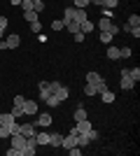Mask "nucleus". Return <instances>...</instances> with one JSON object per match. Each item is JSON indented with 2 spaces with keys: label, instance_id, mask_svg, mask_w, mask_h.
<instances>
[{
  "label": "nucleus",
  "instance_id": "obj_27",
  "mask_svg": "<svg viewBox=\"0 0 140 156\" xmlns=\"http://www.w3.org/2000/svg\"><path fill=\"white\" fill-rule=\"evenodd\" d=\"M103 7H107V9H117L119 7V0H105V5Z\"/></svg>",
  "mask_w": 140,
  "mask_h": 156
},
{
  "label": "nucleus",
  "instance_id": "obj_4",
  "mask_svg": "<svg viewBox=\"0 0 140 156\" xmlns=\"http://www.w3.org/2000/svg\"><path fill=\"white\" fill-rule=\"evenodd\" d=\"M119 75H121V82H119V84H121V89H124V91H131V89L135 86V82H133L131 77H128V68H124V70H121Z\"/></svg>",
  "mask_w": 140,
  "mask_h": 156
},
{
  "label": "nucleus",
  "instance_id": "obj_15",
  "mask_svg": "<svg viewBox=\"0 0 140 156\" xmlns=\"http://www.w3.org/2000/svg\"><path fill=\"white\" fill-rule=\"evenodd\" d=\"M100 98H103V103H107V105H110V103H114V98H117V96H114V91L105 89V91L100 93Z\"/></svg>",
  "mask_w": 140,
  "mask_h": 156
},
{
  "label": "nucleus",
  "instance_id": "obj_11",
  "mask_svg": "<svg viewBox=\"0 0 140 156\" xmlns=\"http://www.w3.org/2000/svg\"><path fill=\"white\" fill-rule=\"evenodd\" d=\"M54 96H56V98H59V100H61V103H63V100H68V96H70V89L61 84V86H59V91L54 93Z\"/></svg>",
  "mask_w": 140,
  "mask_h": 156
},
{
  "label": "nucleus",
  "instance_id": "obj_8",
  "mask_svg": "<svg viewBox=\"0 0 140 156\" xmlns=\"http://www.w3.org/2000/svg\"><path fill=\"white\" fill-rule=\"evenodd\" d=\"M14 121H16V119L12 117V112H2V114H0V126H12Z\"/></svg>",
  "mask_w": 140,
  "mask_h": 156
},
{
  "label": "nucleus",
  "instance_id": "obj_2",
  "mask_svg": "<svg viewBox=\"0 0 140 156\" xmlns=\"http://www.w3.org/2000/svg\"><path fill=\"white\" fill-rule=\"evenodd\" d=\"M19 44H21V37L16 33H12V35H7V37L0 40V49H16Z\"/></svg>",
  "mask_w": 140,
  "mask_h": 156
},
{
  "label": "nucleus",
  "instance_id": "obj_34",
  "mask_svg": "<svg viewBox=\"0 0 140 156\" xmlns=\"http://www.w3.org/2000/svg\"><path fill=\"white\" fill-rule=\"evenodd\" d=\"M87 5H91L89 0H75V7H84V9H87Z\"/></svg>",
  "mask_w": 140,
  "mask_h": 156
},
{
  "label": "nucleus",
  "instance_id": "obj_38",
  "mask_svg": "<svg viewBox=\"0 0 140 156\" xmlns=\"http://www.w3.org/2000/svg\"><path fill=\"white\" fill-rule=\"evenodd\" d=\"M89 2H93L96 7H103V5H105V0H89Z\"/></svg>",
  "mask_w": 140,
  "mask_h": 156
},
{
  "label": "nucleus",
  "instance_id": "obj_16",
  "mask_svg": "<svg viewBox=\"0 0 140 156\" xmlns=\"http://www.w3.org/2000/svg\"><path fill=\"white\" fill-rule=\"evenodd\" d=\"M80 30L84 33V35H87V33H91V30H93V21L84 19V21H82V23H80Z\"/></svg>",
  "mask_w": 140,
  "mask_h": 156
},
{
  "label": "nucleus",
  "instance_id": "obj_29",
  "mask_svg": "<svg viewBox=\"0 0 140 156\" xmlns=\"http://www.w3.org/2000/svg\"><path fill=\"white\" fill-rule=\"evenodd\" d=\"M12 117H14V119H21V117H23V110L14 105V107H12Z\"/></svg>",
  "mask_w": 140,
  "mask_h": 156
},
{
  "label": "nucleus",
  "instance_id": "obj_22",
  "mask_svg": "<svg viewBox=\"0 0 140 156\" xmlns=\"http://www.w3.org/2000/svg\"><path fill=\"white\" fill-rule=\"evenodd\" d=\"M98 40H100V42H103V44H110V42H112V35H110V33H105V30H100Z\"/></svg>",
  "mask_w": 140,
  "mask_h": 156
},
{
  "label": "nucleus",
  "instance_id": "obj_36",
  "mask_svg": "<svg viewBox=\"0 0 140 156\" xmlns=\"http://www.w3.org/2000/svg\"><path fill=\"white\" fill-rule=\"evenodd\" d=\"M23 100H26L23 96H14V105H16V107H21V105H23Z\"/></svg>",
  "mask_w": 140,
  "mask_h": 156
},
{
  "label": "nucleus",
  "instance_id": "obj_24",
  "mask_svg": "<svg viewBox=\"0 0 140 156\" xmlns=\"http://www.w3.org/2000/svg\"><path fill=\"white\" fill-rule=\"evenodd\" d=\"M12 135V126H0V137L5 140V137Z\"/></svg>",
  "mask_w": 140,
  "mask_h": 156
},
{
  "label": "nucleus",
  "instance_id": "obj_40",
  "mask_svg": "<svg viewBox=\"0 0 140 156\" xmlns=\"http://www.w3.org/2000/svg\"><path fill=\"white\" fill-rule=\"evenodd\" d=\"M5 37V28H0V40Z\"/></svg>",
  "mask_w": 140,
  "mask_h": 156
},
{
  "label": "nucleus",
  "instance_id": "obj_13",
  "mask_svg": "<svg viewBox=\"0 0 140 156\" xmlns=\"http://www.w3.org/2000/svg\"><path fill=\"white\" fill-rule=\"evenodd\" d=\"M63 28H68V30L73 33H80V23H77V21H68V19H63Z\"/></svg>",
  "mask_w": 140,
  "mask_h": 156
},
{
  "label": "nucleus",
  "instance_id": "obj_14",
  "mask_svg": "<svg viewBox=\"0 0 140 156\" xmlns=\"http://www.w3.org/2000/svg\"><path fill=\"white\" fill-rule=\"evenodd\" d=\"M61 142H63V135H61V133H49V144H52V147H61Z\"/></svg>",
  "mask_w": 140,
  "mask_h": 156
},
{
  "label": "nucleus",
  "instance_id": "obj_17",
  "mask_svg": "<svg viewBox=\"0 0 140 156\" xmlns=\"http://www.w3.org/2000/svg\"><path fill=\"white\" fill-rule=\"evenodd\" d=\"M126 26H128V28H138V26H140V16H138V14H131V16H128V21H126Z\"/></svg>",
  "mask_w": 140,
  "mask_h": 156
},
{
  "label": "nucleus",
  "instance_id": "obj_28",
  "mask_svg": "<svg viewBox=\"0 0 140 156\" xmlns=\"http://www.w3.org/2000/svg\"><path fill=\"white\" fill-rule=\"evenodd\" d=\"M52 30H63V19H56V21H52Z\"/></svg>",
  "mask_w": 140,
  "mask_h": 156
},
{
  "label": "nucleus",
  "instance_id": "obj_19",
  "mask_svg": "<svg viewBox=\"0 0 140 156\" xmlns=\"http://www.w3.org/2000/svg\"><path fill=\"white\" fill-rule=\"evenodd\" d=\"M38 16H40V14L33 12V9H26V12H23V19H26L28 23H31V21H38Z\"/></svg>",
  "mask_w": 140,
  "mask_h": 156
},
{
  "label": "nucleus",
  "instance_id": "obj_7",
  "mask_svg": "<svg viewBox=\"0 0 140 156\" xmlns=\"http://www.w3.org/2000/svg\"><path fill=\"white\" fill-rule=\"evenodd\" d=\"M19 133H21V135H26V137H35L38 130H35L33 124H19Z\"/></svg>",
  "mask_w": 140,
  "mask_h": 156
},
{
  "label": "nucleus",
  "instance_id": "obj_6",
  "mask_svg": "<svg viewBox=\"0 0 140 156\" xmlns=\"http://www.w3.org/2000/svg\"><path fill=\"white\" fill-rule=\"evenodd\" d=\"M52 114L49 112H38V126H42V128H47V126H52Z\"/></svg>",
  "mask_w": 140,
  "mask_h": 156
},
{
  "label": "nucleus",
  "instance_id": "obj_20",
  "mask_svg": "<svg viewBox=\"0 0 140 156\" xmlns=\"http://www.w3.org/2000/svg\"><path fill=\"white\" fill-rule=\"evenodd\" d=\"M45 105H47V107H59V105H61V100H59V98H56V96L52 93V96H49V98L45 100Z\"/></svg>",
  "mask_w": 140,
  "mask_h": 156
},
{
  "label": "nucleus",
  "instance_id": "obj_21",
  "mask_svg": "<svg viewBox=\"0 0 140 156\" xmlns=\"http://www.w3.org/2000/svg\"><path fill=\"white\" fill-rule=\"evenodd\" d=\"M128 77L133 79L135 84H138V82H140V68H138V65H135V68H131V70H128Z\"/></svg>",
  "mask_w": 140,
  "mask_h": 156
},
{
  "label": "nucleus",
  "instance_id": "obj_18",
  "mask_svg": "<svg viewBox=\"0 0 140 156\" xmlns=\"http://www.w3.org/2000/svg\"><path fill=\"white\" fill-rule=\"evenodd\" d=\"M107 58H112V61H117L119 58V47H107Z\"/></svg>",
  "mask_w": 140,
  "mask_h": 156
},
{
  "label": "nucleus",
  "instance_id": "obj_1",
  "mask_svg": "<svg viewBox=\"0 0 140 156\" xmlns=\"http://www.w3.org/2000/svg\"><path fill=\"white\" fill-rule=\"evenodd\" d=\"M63 16H66L68 21H77V23H82L84 19H89V16H87V9H84V7H66Z\"/></svg>",
  "mask_w": 140,
  "mask_h": 156
},
{
  "label": "nucleus",
  "instance_id": "obj_25",
  "mask_svg": "<svg viewBox=\"0 0 140 156\" xmlns=\"http://www.w3.org/2000/svg\"><path fill=\"white\" fill-rule=\"evenodd\" d=\"M31 30H33L35 35H38V33H42V23H40V19H38V21H31Z\"/></svg>",
  "mask_w": 140,
  "mask_h": 156
},
{
  "label": "nucleus",
  "instance_id": "obj_30",
  "mask_svg": "<svg viewBox=\"0 0 140 156\" xmlns=\"http://www.w3.org/2000/svg\"><path fill=\"white\" fill-rule=\"evenodd\" d=\"M84 37H87V35H84V33H75V35H73V40H75V42H77V44H82V42H84Z\"/></svg>",
  "mask_w": 140,
  "mask_h": 156
},
{
  "label": "nucleus",
  "instance_id": "obj_3",
  "mask_svg": "<svg viewBox=\"0 0 140 156\" xmlns=\"http://www.w3.org/2000/svg\"><path fill=\"white\" fill-rule=\"evenodd\" d=\"M38 151V142H35V137H28L26 140V147L19 149V156H33Z\"/></svg>",
  "mask_w": 140,
  "mask_h": 156
},
{
  "label": "nucleus",
  "instance_id": "obj_9",
  "mask_svg": "<svg viewBox=\"0 0 140 156\" xmlns=\"http://www.w3.org/2000/svg\"><path fill=\"white\" fill-rule=\"evenodd\" d=\"M73 117H75V121H82V119H89V117H87V110H84V105H77V107H75Z\"/></svg>",
  "mask_w": 140,
  "mask_h": 156
},
{
  "label": "nucleus",
  "instance_id": "obj_12",
  "mask_svg": "<svg viewBox=\"0 0 140 156\" xmlns=\"http://www.w3.org/2000/svg\"><path fill=\"white\" fill-rule=\"evenodd\" d=\"M35 142H38V147L49 144V133H35Z\"/></svg>",
  "mask_w": 140,
  "mask_h": 156
},
{
  "label": "nucleus",
  "instance_id": "obj_37",
  "mask_svg": "<svg viewBox=\"0 0 140 156\" xmlns=\"http://www.w3.org/2000/svg\"><path fill=\"white\" fill-rule=\"evenodd\" d=\"M5 154H7V156H19V149H14V147H12V149H7Z\"/></svg>",
  "mask_w": 140,
  "mask_h": 156
},
{
  "label": "nucleus",
  "instance_id": "obj_35",
  "mask_svg": "<svg viewBox=\"0 0 140 156\" xmlns=\"http://www.w3.org/2000/svg\"><path fill=\"white\" fill-rule=\"evenodd\" d=\"M87 135H89V140H91V142H93V140H98V130H89V133H87Z\"/></svg>",
  "mask_w": 140,
  "mask_h": 156
},
{
  "label": "nucleus",
  "instance_id": "obj_26",
  "mask_svg": "<svg viewBox=\"0 0 140 156\" xmlns=\"http://www.w3.org/2000/svg\"><path fill=\"white\" fill-rule=\"evenodd\" d=\"M131 56V47H119V58H128Z\"/></svg>",
  "mask_w": 140,
  "mask_h": 156
},
{
  "label": "nucleus",
  "instance_id": "obj_31",
  "mask_svg": "<svg viewBox=\"0 0 140 156\" xmlns=\"http://www.w3.org/2000/svg\"><path fill=\"white\" fill-rule=\"evenodd\" d=\"M84 93H87V96H96V86H93V84H87V86H84Z\"/></svg>",
  "mask_w": 140,
  "mask_h": 156
},
{
  "label": "nucleus",
  "instance_id": "obj_33",
  "mask_svg": "<svg viewBox=\"0 0 140 156\" xmlns=\"http://www.w3.org/2000/svg\"><path fill=\"white\" fill-rule=\"evenodd\" d=\"M21 5H23V12H26V9H33V0H21Z\"/></svg>",
  "mask_w": 140,
  "mask_h": 156
},
{
  "label": "nucleus",
  "instance_id": "obj_10",
  "mask_svg": "<svg viewBox=\"0 0 140 156\" xmlns=\"http://www.w3.org/2000/svg\"><path fill=\"white\" fill-rule=\"evenodd\" d=\"M103 79H105V77H103V75H98V72H87V84H93V86H96L98 82H103Z\"/></svg>",
  "mask_w": 140,
  "mask_h": 156
},
{
  "label": "nucleus",
  "instance_id": "obj_5",
  "mask_svg": "<svg viewBox=\"0 0 140 156\" xmlns=\"http://www.w3.org/2000/svg\"><path fill=\"white\" fill-rule=\"evenodd\" d=\"M21 110H23V114H38L40 112V107H38V103L35 100H23V105H21Z\"/></svg>",
  "mask_w": 140,
  "mask_h": 156
},
{
  "label": "nucleus",
  "instance_id": "obj_39",
  "mask_svg": "<svg viewBox=\"0 0 140 156\" xmlns=\"http://www.w3.org/2000/svg\"><path fill=\"white\" fill-rule=\"evenodd\" d=\"M7 23H9V21H7L5 16H0V28H7Z\"/></svg>",
  "mask_w": 140,
  "mask_h": 156
},
{
  "label": "nucleus",
  "instance_id": "obj_32",
  "mask_svg": "<svg viewBox=\"0 0 140 156\" xmlns=\"http://www.w3.org/2000/svg\"><path fill=\"white\" fill-rule=\"evenodd\" d=\"M68 154H70V156H80V154H82V147H70V149H68Z\"/></svg>",
  "mask_w": 140,
  "mask_h": 156
},
{
  "label": "nucleus",
  "instance_id": "obj_23",
  "mask_svg": "<svg viewBox=\"0 0 140 156\" xmlns=\"http://www.w3.org/2000/svg\"><path fill=\"white\" fill-rule=\"evenodd\" d=\"M33 12H45V0H33Z\"/></svg>",
  "mask_w": 140,
  "mask_h": 156
}]
</instances>
